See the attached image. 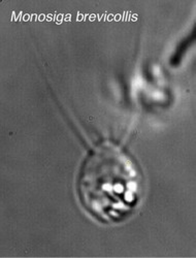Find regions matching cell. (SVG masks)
I'll list each match as a JSON object with an SVG mask.
<instances>
[{
	"label": "cell",
	"instance_id": "1",
	"mask_svg": "<svg viewBox=\"0 0 196 258\" xmlns=\"http://www.w3.org/2000/svg\"><path fill=\"white\" fill-rule=\"evenodd\" d=\"M141 175L123 149L102 143L86 157L78 179L81 204L104 222L122 220L138 204Z\"/></svg>",
	"mask_w": 196,
	"mask_h": 258
}]
</instances>
